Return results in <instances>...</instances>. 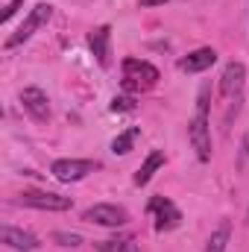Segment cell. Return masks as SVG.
Segmentation results:
<instances>
[{"label": "cell", "instance_id": "obj_1", "mask_svg": "<svg viewBox=\"0 0 249 252\" xmlns=\"http://www.w3.org/2000/svg\"><path fill=\"white\" fill-rule=\"evenodd\" d=\"M187 138H190V147L196 153L199 161H211V124H208V88L199 91L196 97V112L190 118L187 126Z\"/></svg>", "mask_w": 249, "mask_h": 252}, {"label": "cell", "instance_id": "obj_2", "mask_svg": "<svg viewBox=\"0 0 249 252\" xmlns=\"http://www.w3.org/2000/svg\"><path fill=\"white\" fill-rule=\"evenodd\" d=\"M50 18H53V6H50V3H38L35 9H30V15L24 18V24L6 38V50H15V47H21L24 41H30L41 27H47Z\"/></svg>", "mask_w": 249, "mask_h": 252}, {"label": "cell", "instance_id": "obj_3", "mask_svg": "<svg viewBox=\"0 0 249 252\" xmlns=\"http://www.w3.org/2000/svg\"><path fill=\"white\" fill-rule=\"evenodd\" d=\"M158 82V67L144 59H124V88L126 91H147Z\"/></svg>", "mask_w": 249, "mask_h": 252}, {"label": "cell", "instance_id": "obj_4", "mask_svg": "<svg viewBox=\"0 0 249 252\" xmlns=\"http://www.w3.org/2000/svg\"><path fill=\"white\" fill-rule=\"evenodd\" d=\"M94 170H97V161H88V158H59L50 164V173L59 182H79Z\"/></svg>", "mask_w": 249, "mask_h": 252}, {"label": "cell", "instance_id": "obj_5", "mask_svg": "<svg viewBox=\"0 0 249 252\" xmlns=\"http://www.w3.org/2000/svg\"><path fill=\"white\" fill-rule=\"evenodd\" d=\"M147 211L156 217V232H170V229H176L179 220H182V211H179L167 196H153L150 205H147Z\"/></svg>", "mask_w": 249, "mask_h": 252}, {"label": "cell", "instance_id": "obj_6", "mask_svg": "<svg viewBox=\"0 0 249 252\" xmlns=\"http://www.w3.org/2000/svg\"><path fill=\"white\" fill-rule=\"evenodd\" d=\"M21 205L38 208V211H67L73 202H70V196L50 193V190H24L21 193Z\"/></svg>", "mask_w": 249, "mask_h": 252}, {"label": "cell", "instance_id": "obj_7", "mask_svg": "<svg viewBox=\"0 0 249 252\" xmlns=\"http://www.w3.org/2000/svg\"><path fill=\"white\" fill-rule=\"evenodd\" d=\"M85 220L88 223H97V226H109V229H118L129 220V211L124 205H112V202H97L85 211Z\"/></svg>", "mask_w": 249, "mask_h": 252}, {"label": "cell", "instance_id": "obj_8", "mask_svg": "<svg viewBox=\"0 0 249 252\" xmlns=\"http://www.w3.org/2000/svg\"><path fill=\"white\" fill-rule=\"evenodd\" d=\"M21 106H24V112L32 121H38V124H47L50 121V100H47V94L41 88H35V85L24 88L21 91Z\"/></svg>", "mask_w": 249, "mask_h": 252}, {"label": "cell", "instance_id": "obj_9", "mask_svg": "<svg viewBox=\"0 0 249 252\" xmlns=\"http://www.w3.org/2000/svg\"><path fill=\"white\" fill-rule=\"evenodd\" d=\"M244 79H247V64L244 62H229L223 67V76H220V94H223V97H241Z\"/></svg>", "mask_w": 249, "mask_h": 252}, {"label": "cell", "instance_id": "obj_10", "mask_svg": "<svg viewBox=\"0 0 249 252\" xmlns=\"http://www.w3.org/2000/svg\"><path fill=\"white\" fill-rule=\"evenodd\" d=\"M0 241L9 247V250H18V252H35L41 244L35 235L24 232V229H15V226H3L0 229Z\"/></svg>", "mask_w": 249, "mask_h": 252}, {"label": "cell", "instance_id": "obj_11", "mask_svg": "<svg viewBox=\"0 0 249 252\" xmlns=\"http://www.w3.org/2000/svg\"><path fill=\"white\" fill-rule=\"evenodd\" d=\"M214 62H217V53H214V47H199V50L187 53L185 59L179 62V67H182L185 73H202V70H208Z\"/></svg>", "mask_w": 249, "mask_h": 252}, {"label": "cell", "instance_id": "obj_12", "mask_svg": "<svg viewBox=\"0 0 249 252\" xmlns=\"http://www.w3.org/2000/svg\"><path fill=\"white\" fill-rule=\"evenodd\" d=\"M109 41H112V27L109 24H103V27H97L91 35H88V44H91V53L97 56V62L109 64Z\"/></svg>", "mask_w": 249, "mask_h": 252}, {"label": "cell", "instance_id": "obj_13", "mask_svg": "<svg viewBox=\"0 0 249 252\" xmlns=\"http://www.w3.org/2000/svg\"><path fill=\"white\" fill-rule=\"evenodd\" d=\"M161 164H164V153H161V150H153V153L144 158V164L138 167V173H135V185H147V182L153 179V173H156Z\"/></svg>", "mask_w": 249, "mask_h": 252}, {"label": "cell", "instance_id": "obj_14", "mask_svg": "<svg viewBox=\"0 0 249 252\" xmlns=\"http://www.w3.org/2000/svg\"><path fill=\"white\" fill-rule=\"evenodd\" d=\"M229 238H232V220H220V226L211 232V238L205 244V252H226Z\"/></svg>", "mask_w": 249, "mask_h": 252}, {"label": "cell", "instance_id": "obj_15", "mask_svg": "<svg viewBox=\"0 0 249 252\" xmlns=\"http://www.w3.org/2000/svg\"><path fill=\"white\" fill-rule=\"evenodd\" d=\"M141 135V129L138 126H132V129H126V132H121L115 141H112V153L115 156H126L129 150H132V144H135V138Z\"/></svg>", "mask_w": 249, "mask_h": 252}, {"label": "cell", "instance_id": "obj_16", "mask_svg": "<svg viewBox=\"0 0 249 252\" xmlns=\"http://www.w3.org/2000/svg\"><path fill=\"white\" fill-rule=\"evenodd\" d=\"M97 252H138V244L132 238H121V241H100Z\"/></svg>", "mask_w": 249, "mask_h": 252}, {"label": "cell", "instance_id": "obj_17", "mask_svg": "<svg viewBox=\"0 0 249 252\" xmlns=\"http://www.w3.org/2000/svg\"><path fill=\"white\" fill-rule=\"evenodd\" d=\"M53 244H59V247H70V250H76V247H82L85 241H82V235H76V232H53Z\"/></svg>", "mask_w": 249, "mask_h": 252}, {"label": "cell", "instance_id": "obj_18", "mask_svg": "<svg viewBox=\"0 0 249 252\" xmlns=\"http://www.w3.org/2000/svg\"><path fill=\"white\" fill-rule=\"evenodd\" d=\"M109 109H112L115 115H118V112H132V109H135V100H132V97H115Z\"/></svg>", "mask_w": 249, "mask_h": 252}, {"label": "cell", "instance_id": "obj_19", "mask_svg": "<svg viewBox=\"0 0 249 252\" xmlns=\"http://www.w3.org/2000/svg\"><path fill=\"white\" fill-rule=\"evenodd\" d=\"M249 164V129H247V135H244V141H241V150H238V167L244 170Z\"/></svg>", "mask_w": 249, "mask_h": 252}, {"label": "cell", "instance_id": "obj_20", "mask_svg": "<svg viewBox=\"0 0 249 252\" xmlns=\"http://www.w3.org/2000/svg\"><path fill=\"white\" fill-rule=\"evenodd\" d=\"M21 3H24V0H9V6L3 9V15H0V21H3V24H6V21H12V18H15V12L21 9Z\"/></svg>", "mask_w": 249, "mask_h": 252}, {"label": "cell", "instance_id": "obj_21", "mask_svg": "<svg viewBox=\"0 0 249 252\" xmlns=\"http://www.w3.org/2000/svg\"><path fill=\"white\" fill-rule=\"evenodd\" d=\"M167 0H141V6H164Z\"/></svg>", "mask_w": 249, "mask_h": 252}, {"label": "cell", "instance_id": "obj_22", "mask_svg": "<svg viewBox=\"0 0 249 252\" xmlns=\"http://www.w3.org/2000/svg\"><path fill=\"white\" fill-rule=\"evenodd\" d=\"M247 223H249V214H247Z\"/></svg>", "mask_w": 249, "mask_h": 252}]
</instances>
